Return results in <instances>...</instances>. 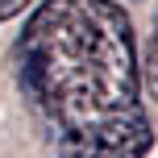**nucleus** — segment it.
Here are the masks:
<instances>
[{"instance_id": "2", "label": "nucleus", "mask_w": 158, "mask_h": 158, "mask_svg": "<svg viewBox=\"0 0 158 158\" xmlns=\"http://www.w3.org/2000/svg\"><path fill=\"white\" fill-rule=\"evenodd\" d=\"M142 83H146V92L158 100V17L150 25V42H146V54H142Z\"/></svg>"}, {"instance_id": "3", "label": "nucleus", "mask_w": 158, "mask_h": 158, "mask_svg": "<svg viewBox=\"0 0 158 158\" xmlns=\"http://www.w3.org/2000/svg\"><path fill=\"white\" fill-rule=\"evenodd\" d=\"M21 8H29V0H0V21H8V17H17Z\"/></svg>"}, {"instance_id": "1", "label": "nucleus", "mask_w": 158, "mask_h": 158, "mask_svg": "<svg viewBox=\"0 0 158 158\" xmlns=\"http://www.w3.org/2000/svg\"><path fill=\"white\" fill-rule=\"evenodd\" d=\"M17 83L58 158L150 154L137 42L117 0H42L17 33Z\"/></svg>"}]
</instances>
